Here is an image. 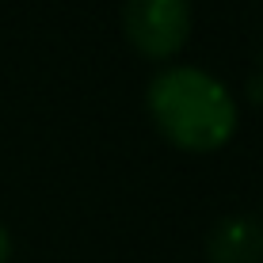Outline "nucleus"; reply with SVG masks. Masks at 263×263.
<instances>
[{
  "instance_id": "nucleus-1",
  "label": "nucleus",
  "mask_w": 263,
  "mask_h": 263,
  "mask_svg": "<svg viewBox=\"0 0 263 263\" xmlns=\"http://www.w3.org/2000/svg\"><path fill=\"white\" fill-rule=\"evenodd\" d=\"M149 111L164 138L179 149H221L237 130V103L229 88L198 65L164 69L149 84Z\"/></svg>"
},
{
  "instance_id": "nucleus-2",
  "label": "nucleus",
  "mask_w": 263,
  "mask_h": 263,
  "mask_svg": "<svg viewBox=\"0 0 263 263\" xmlns=\"http://www.w3.org/2000/svg\"><path fill=\"white\" fill-rule=\"evenodd\" d=\"M122 23L145 58H172L191 31V0H126Z\"/></svg>"
},
{
  "instance_id": "nucleus-3",
  "label": "nucleus",
  "mask_w": 263,
  "mask_h": 263,
  "mask_svg": "<svg viewBox=\"0 0 263 263\" xmlns=\"http://www.w3.org/2000/svg\"><path fill=\"white\" fill-rule=\"evenodd\" d=\"M214 263H256L263 256V229L252 217H225L210 233Z\"/></svg>"
},
{
  "instance_id": "nucleus-4",
  "label": "nucleus",
  "mask_w": 263,
  "mask_h": 263,
  "mask_svg": "<svg viewBox=\"0 0 263 263\" xmlns=\"http://www.w3.org/2000/svg\"><path fill=\"white\" fill-rule=\"evenodd\" d=\"M8 256H12V237H8V229L0 225V263H8Z\"/></svg>"
}]
</instances>
